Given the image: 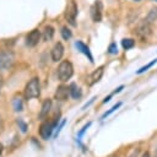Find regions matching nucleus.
Returning <instances> with one entry per match:
<instances>
[{
  "label": "nucleus",
  "instance_id": "nucleus-1",
  "mask_svg": "<svg viewBox=\"0 0 157 157\" xmlns=\"http://www.w3.org/2000/svg\"><path fill=\"white\" fill-rule=\"evenodd\" d=\"M72 74H74V66L69 60H64L59 64V66L56 69V75L61 82L67 81L72 76Z\"/></svg>",
  "mask_w": 157,
  "mask_h": 157
},
{
  "label": "nucleus",
  "instance_id": "nucleus-2",
  "mask_svg": "<svg viewBox=\"0 0 157 157\" xmlns=\"http://www.w3.org/2000/svg\"><path fill=\"white\" fill-rule=\"evenodd\" d=\"M40 94V86H39V80L37 77L31 78L26 87H25V97L26 99H32V98H37Z\"/></svg>",
  "mask_w": 157,
  "mask_h": 157
},
{
  "label": "nucleus",
  "instance_id": "nucleus-3",
  "mask_svg": "<svg viewBox=\"0 0 157 157\" xmlns=\"http://www.w3.org/2000/svg\"><path fill=\"white\" fill-rule=\"evenodd\" d=\"M58 121H59V119L54 118L53 120H44L40 124V126H39V135H40V137L43 140H48L52 136V134H53Z\"/></svg>",
  "mask_w": 157,
  "mask_h": 157
},
{
  "label": "nucleus",
  "instance_id": "nucleus-4",
  "mask_svg": "<svg viewBox=\"0 0 157 157\" xmlns=\"http://www.w3.org/2000/svg\"><path fill=\"white\" fill-rule=\"evenodd\" d=\"M15 55L11 50H2L0 52V70H6L11 67L13 64Z\"/></svg>",
  "mask_w": 157,
  "mask_h": 157
},
{
  "label": "nucleus",
  "instance_id": "nucleus-5",
  "mask_svg": "<svg viewBox=\"0 0 157 157\" xmlns=\"http://www.w3.org/2000/svg\"><path fill=\"white\" fill-rule=\"evenodd\" d=\"M76 16H77V5L74 0H70L66 5V10H65V18L67 20V22L72 26L76 25L75 20H76Z\"/></svg>",
  "mask_w": 157,
  "mask_h": 157
},
{
  "label": "nucleus",
  "instance_id": "nucleus-6",
  "mask_svg": "<svg viewBox=\"0 0 157 157\" xmlns=\"http://www.w3.org/2000/svg\"><path fill=\"white\" fill-rule=\"evenodd\" d=\"M151 32H152V23H150L146 18L142 20L136 27V34L142 39H146L151 34Z\"/></svg>",
  "mask_w": 157,
  "mask_h": 157
},
{
  "label": "nucleus",
  "instance_id": "nucleus-7",
  "mask_svg": "<svg viewBox=\"0 0 157 157\" xmlns=\"http://www.w3.org/2000/svg\"><path fill=\"white\" fill-rule=\"evenodd\" d=\"M102 11H103V5L99 0H97L91 7V17L94 22H99L102 20Z\"/></svg>",
  "mask_w": 157,
  "mask_h": 157
},
{
  "label": "nucleus",
  "instance_id": "nucleus-8",
  "mask_svg": "<svg viewBox=\"0 0 157 157\" xmlns=\"http://www.w3.org/2000/svg\"><path fill=\"white\" fill-rule=\"evenodd\" d=\"M40 40V32L39 29H33L31 31L27 37H26V44L28 47H36Z\"/></svg>",
  "mask_w": 157,
  "mask_h": 157
},
{
  "label": "nucleus",
  "instance_id": "nucleus-9",
  "mask_svg": "<svg viewBox=\"0 0 157 157\" xmlns=\"http://www.w3.org/2000/svg\"><path fill=\"white\" fill-rule=\"evenodd\" d=\"M69 94H70V88H69L67 86H65V85H60V86H58V88H56V91H55L54 97H55V99H56V101L64 102V101H66V99H67Z\"/></svg>",
  "mask_w": 157,
  "mask_h": 157
},
{
  "label": "nucleus",
  "instance_id": "nucleus-10",
  "mask_svg": "<svg viewBox=\"0 0 157 157\" xmlns=\"http://www.w3.org/2000/svg\"><path fill=\"white\" fill-rule=\"evenodd\" d=\"M103 72H104V67H103V66H99L98 69H96V70L88 76V78H87V85H88V86H92V85L97 83V82L102 78Z\"/></svg>",
  "mask_w": 157,
  "mask_h": 157
},
{
  "label": "nucleus",
  "instance_id": "nucleus-11",
  "mask_svg": "<svg viewBox=\"0 0 157 157\" xmlns=\"http://www.w3.org/2000/svg\"><path fill=\"white\" fill-rule=\"evenodd\" d=\"M63 55H64V45L60 42H58L52 49V60L59 61L63 58Z\"/></svg>",
  "mask_w": 157,
  "mask_h": 157
},
{
  "label": "nucleus",
  "instance_id": "nucleus-12",
  "mask_svg": "<svg viewBox=\"0 0 157 157\" xmlns=\"http://www.w3.org/2000/svg\"><path fill=\"white\" fill-rule=\"evenodd\" d=\"M75 45H76V48H77L81 53H83V54L88 58V60H90L91 63H93V56H92V54H91V52H90L88 47H87L85 43H82L81 40H77V42L75 43Z\"/></svg>",
  "mask_w": 157,
  "mask_h": 157
},
{
  "label": "nucleus",
  "instance_id": "nucleus-13",
  "mask_svg": "<svg viewBox=\"0 0 157 157\" xmlns=\"http://www.w3.org/2000/svg\"><path fill=\"white\" fill-rule=\"evenodd\" d=\"M50 109H52V99H45L44 102H43V104H42V109H40V112H39V119H44L47 115H48V113L50 112Z\"/></svg>",
  "mask_w": 157,
  "mask_h": 157
},
{
  "label": "nucleus",
  "instance_id": "nucleus-14",
  "mask_svg": "<svg viewBox=\"0 0 157 157\" xmlns=\"http://www.w3.org/2000/svg\"><path fill=\"white\" fill-rule=\"evenodd\" d=\"M69 88H70V96H71L74 99H78V98H81V96H82V91H81V88H80L76 83H71V85L69 86Z\"/></svg>",
  "mask_w": 157,
  "mask_h": 157
},
{
  "label": "nucleus",
  "instance_id": "nucleus-15",
  "mask_svg": "<svg viewBox=\"0 0 157 157\" xmlns=\"http://www.w3.org/2000/svg\"><path fill=\"white\" fill-rule=\"evenodd\" d=\"M53 36H54V28L52 26H45L44 31H43V39L44 40H52L53 39Z\"/></svg>",
  "mask_w": 157,
  "mask_h": 157
},
{
  "label": "nucleus",
  "instance_id": "nucleus-16",
  "mask_svg": "<svg viewBox=\"0 0 157 157\" xmlns=\"http://www.w3.org/2000/svg\"><path fill=\"white\" fill-rule=\"evenodd\" d=\"M121 45H123V48L125 50H129V49H131V48L135 47V40L131 39V38H124L121 40Z\"/></svg>",
  "mask_w": 157,
  "mask_h": 157
},
{
  "label": "nucleus",
  "instance_id": "nucleus-17",
  "mask_svg": "<svg viewBox=\"0 0 157 157\" xmlns=\"http://www.w3.org/2000/svg\"><path fill=\"white\" fill-rule=\"evenodd\" d=\"M146 20H147L150 23H153V22L157 20V7H152V9L148 11V13H147V16H146Z\"/></svg>",
  "mask_w": 157,
  "mask_h": 157
},
{
  "label": "nucleus",
  "instance_id": "nucleus-18",
  "mask_svg": "<svg viewBox=\"0 0 157 157\" xmlns=\"http://www.w3.org/2000/svg\"><path fill=\"white\" fill-rule=\"evenodd\" d=\"M12 107H13V109H15L16 112H21V110L23 109L22 101H21L20 97H15V98L12 99Z\"/></svg>",
  "mask_w": 157,
  "mask_h": 157
},
{
  "label": "nucleus",
  "instance_id": "nucleus-19",
  "mask_svg": "<svg viewBox=\"0 0 157 157\" xmlns=\"http://www.w3.org/2000/svg\"><path fill=\"white\" fill-rule=\"evenodd\" d=\"M61 36H63V38L64 39H70L71 38V36H72V33H71V31L67 28V27H63L61 28Z\"/></svg>",
  "mask_w": 157,
  "mask_h": 157
},
{
  "label": "nucleus",
  "instance_id": "nucleus-20",
  "mask_svg": "<svg viewBox=\"0 0 157 157\" xmlns=\"http://www.w3.org/2000/svg\"><path fill=\"white\" fill-rule=\"evenodd\" d=\"M156 63H157V59H153V60H152L151 63H148L147 65H145V66H142V67H141L140 70H137V71H136V74H142V72H145V71H146L147 69H150V67H151V66H152L153 64H156Z\"/></svg>",
  "mask_w": 157,
  "mask_h": 157
},
{
  "label": "nucleus",
  "instance_id": "nucleus-21",
  "mask_svg": "<svg viewBox=\"0 0 157 157\" xmlns=\"http://www.w3.org/2000/svg\"><path fill=\"white\" fill-rule=\"evenodd\" d=\"M120 105H121V103H117L115 105H113V107H112V108H110V109H109L108 112H105V113H104V114L102 115V119H104V118H105V117H108V115H109L110 113H113L114 110H117V109H118V108H119Z\"/></svg>",
  "mask_w": 157,
  "mask_h": 157
},
{
  "label": "nucleus",
  "instance_id": "nucleus-22",
  "mask_svg": "<svg viewBox=\"0 0 157 157\" xmlns=\"http://www.w3.org/2000/svg\"><path fill=\"white\" fill-rule=\"evenodd\" d=\"M17 124H18V126L21 128L22 132H26V131H27V124H26L22 119H17Z\"/></svg>",
  "mask_w": 157,
  "mask_h": 157
},
{
  "label": "nucleus",
  "instance_id": "nucleus-23",
  "mask_svg": "<svg viewBox=\"0 0 157 157\" xmlns=\"http://www.w3.org/2000/svg\"><path fill=\"white\" fill-rule=\"evenodd\" d=\"M108 53L109 54H117L118 53V48H117V44L115 43H112L108 48Z\"/></svg>",
  "mask_w": 157,
  "mask_h": 157
},
{
  "label": "nucleus",
  "instance_id": "nucleus-24",
  "mask_svg": "<svg viewBox=\"0 0 157 157\" xmlns=\"http://www.w3.org/2000/svg\"><path fill=\"white\" fill-rule=\"evenodd\" d=\"M90 125H91V123H88V124H87V125H85V126H83V129H82V130H81V131H80V134H78V136H80V137H81V136H82V135H83V132H85V131H86V130H87V128H88V126H90Z\"/></svg>",
  "mask_w": 157,
  "mask_h": 157
},
{
  "label": "nucleus",
  "instance_id": "nucleus-25",
  "mask_svg": "<svg viewBox=\"0 0 157 157\" xmlns=\"http://www.w3.org/2000/svg\"><path fill=\"white\" fill-rule=\"evenodd\" d=\"M4 131V120H2V118L0 117V134Z\"/></svg>",
  "mask_w": 157,
  "mask_h": 157
},
{
  "label": "nucleus",
  "instance_id": "nucleus-26",
  "mask_svg": "<svg viewBox=\"0 0 157 157\" xmlns=\"http://www.w3.org/2000/svg\"><path fill=\"white\" fill-rule=\"evenodd\" d=\"M139 152H140L139 150H134V151H132V153H131V155H130L129 157H137V155H139Z\"/></svg>",
  "mask_w": 157,
  "mask_h": 157
},
{
  "label": "nucleus",
  "instance_id": "nucleus-27",
  "mask_svg": "<svg viewBox=\"0 0 157 157\" xmlns=\"http://www.w3.org/2000/svg\"><path fill=\"white\" fill-rule=\"evenodd\" d=\"M112 94H113V93H112ZM112 94H110V96H108V97H105V98H104V101H103V103H107V102H108V101L110 99V97H112Z\"/></svg>",
  "mask_w": 157,
  "mask_h": 157
},
{
  "label": "nucleus",
  "instance_id": "nucleus-28",
  "mask_svg": "<svg viewBox=\"0 0 157 157\" xmlns=\"http://www.w3.org/2000/svg\"><path fill=\"white\" fill-rule=\"evenodd\" d=\"M2 83H4V78H2V76L0 75V90H1V87H2Z\"/></svg>",
  "mask_w": 157,
  "mask_h": 157
},
{
  "label": "nucleus",
  "instance_id": "nucleus-29",
  "mask_svg": "<svg viewBox=\"0 0 157 157\" xmlns=\"http://www.w3.org/2000/svg\"><path fill=\"white\" fill-rule=\"evenodd\" d=\"M141 157H150V153H148V152H145V153H144Z\"/></svg>",
  "mask_w": 157,
  "mask_h": 157
},
{
  "label": "nucleus",
  "instance_id": "nucleus-30",
  "mask_svg": "<svg viewBox=\"0 0 157 157\" xmlns=\"http://www.w3.org/2000/svg\"><path fill=\"white\" fill-rule=\"evenodd\" d=\"M2 150H4V146H2V144L0 142V155H1V152H2Z\"/></svg>",
  "mask_w": 157,
  "mask_h": 157
},
{
  "label": "nucleus",
  "instance_id": "nucleus-31",
  "mask_svg": "<svg viewBox=\"0 0 157 157\" xmlns=\"http://www.w3.org/2000/svg\"><path fill=\"white\" fill-rule=\"evenodd\" d=\"M136 1H139V0H136Z\"/></svg>",
  "mask_w": 157,
  "mask_h": 157
},
{
  "label": "nucleus",
  "instance_id": "nucleus-32",
  "mask_svg": "<svg viewBox=\"0 0 157 157\" xmlns=\"http://www.w3.org/2000/svg\"><path fill=\"white\" fill-rule=\"evenodd\" d=\"M156 1H157V0H156Z\"/></svg>",
  "mask_w": 157,
  "mask_h": 157
}]
</instances>
